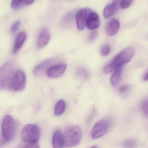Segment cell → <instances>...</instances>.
Segmentation results:
<instances>
[{"instance_id": "4316f807", "label": "cell", "mask_w": 148, "mask_h": 148, "mask_svg": "<svg viewBox=\"0 0 148 148\" xmlns=\"http://www.w3.org/2000/svg\"><path fill=\"white\" fill-rule=\"evenodd\" d=\"M97 35V32L96 31H92L89 35L88 40L91 42L94 40Z\"/></svg>"}, {"instance_id": "d6986e66", "label": "cell", "mask_w": 148, "mask_h": 148, "mask_svg": "<svg viewBox=\"0 0 148 148\" xmlns=\"http://www.w3.org/2000/svg\"><path fill=\"white\" fill-rule=\"evenodd\" d=\"M75 73L77 77L82 80H86L89 77L88 71L85 68L83 67H80L77 69Z\"/></svg>"}, {"instance_id": "d4e9b609", "label": "cell", "mask_w": 148, "mask_h": 148, "mask_svg": "<svg viewBox=\"0 0 148 148\" xmlns=\"http://www.w3.org/2000/svg\"><path fill=\"white\" fill-rule=\"evenodd\" d=\"M133 0H120V8L122 9H126L131 5Z\"/></svg>"}, {"instance_id": "7402d4cb", "label": "cell", "mask_w": 148, "mask_h": 148, "mask_svg": "<svg viewBox=\"0 0 148 148\" xmlns=\"http://www.w3.org/2000/svg\"><path fill=\"white\" fill-rule=\"evenodd\" d=\"M24 0H12L10 3L11 8L14 10L18 9L21 5H23Z\"/></svg>"}, {"instance_id": "52a82bcc", "label": "cell", "mask_w": 148, "mask_h": 148, "mask_svg": "<svg viewBox=\"0 0 148 148\" xmlns=\"http://www.w3.org/2000/svg\"><path fill=\"white\" fill-rule=\"evenodd\" d=\"M110 121L108 119H101L94 125L91 132L93 139H97L104 136L110 127Z\"/></svg>"}, {"instance_id": "4fadbf2b", "label": "cell", "mask_w": 148, "mask_h": 148, "mask_svg": "<svg viewBox=\"0 0 148 148\" xmlns=\"http://www.w3.org/2000/svg\"><path fill=\"white\" fill-rule=\"evenodd\" d=\"M100 25L98 15L95 12H90L86 21V27L90 30L96 29Z\"/></svg>"}, {"instance_id": "9c48e42d", "label": "cell", "mask_w": 148, "mask_h": 148, "mask_svg": "<svg viewBox=\"0 0 148 148\" xmlns=\"http://www.w3.org/2000/svg\"><path fill=\"white\" fill-rule=\"evenodd\" d=\"M66 65L64 63H61L52 66L47 70V75L49 78H55L60 77L66 72Z\"/></svg>"}, {"instance_id": "f546056e", "label": "cell", "mask_w": 148, "mask_h": 148, "mask_svg": "<svg viewBox=\"0 0 148 148\" xmlns=\"http://www.w3.org/2000/svg\"><path fill=\"white\" fill-rule=\"evenodd\" d=\"M34 0H24L23 5H30L34 2Z\"/></svg>"}, {"instance_id": "7a4b0ae2", "label": "cell", "mask_w": 148, "mask_h": 148, "mask_svg": "<svg viewBox=\"0 0 148 148\" xmlns=\"http://www.w3.org/2000/svg\"><path fill=\"white\" fill-rule=\"evenodd\" d=\"M82 137V129L77 125L67 128L63 135L65 147L72 148L80 143Z\"/></svg>"}, {"instance_id": "8fae6325", "label": "cell", "mask_w": 148, "mask_h": 148, "mask_svg": "<svg viewBox=\"0 0 148 148\" xmlns=\"http://www.w3.org/2000/svg\"><path fill=\"white\" fill-rule=\"evenodd\" d=\"M55 60V58H52L42 62L35 68L34 70V75L36 76H40L43 75L50 67H49V66Z\"/></svg>"}, {"instance_id": "3957f363", "label": "cell", "mask_w": 148, "mask_h": 148, "mask_svg": "<svg viewBox=\"0 0 148 148\" xmlns=\"http://www.w3.org/2000/svg\"><path fill=\"white\" fill-rule=\"evenodd\" d=\"M16 130V124L10 116L7 115L3 117L1 123V131L5 141L9 142L14 138Z\"/></svg>"}, {"instance_id": "cb8c5ba5", "label": "cell", "mask_w": 148, "mask_h": 148, "mask_svg": "<svg viewBox=\"0 0 148 148\" xmlns=\"http://www.w3.org/2000/svg\"><path fill=\"white\" fill-rule=\"evenodd\" d=\"M110 51L111 49L109 45H104L101 49V53L102 56H106L109 54Z\"/></svg>"}, {"instance_id": "5bb4252c", "label": "cell", "mask_w": 148, "mask_h": 148, "mask_svg": "<svg viewBox=\"0 0 148 148\" xmlns=\"http://www.w3.org/2000/svg\"><path fill=\"white\" fill-rule=\"evenodd\" d=\"M120 22L116 19H112L108 23L106 27L107 34L108 36L115 35L120 29Z\"/></svg>"}, {"instance_id": "44dd1931", "label": "cell", "mask_w": 148, "mask_h": 148, "mask_svg": "<svg viewBox=\"0 0 148 148\" xmlns=\"http://www.w3.org/2000/svg\"><path fill=\"white\" fill-rule=\"evenodd\" d=\"M136 143L132 139H128L124 142L123 144V148H135Z\"/></svg>"}, {"instance_id": "6da1fadb", "label": "cell", "mask_w": 148, "mask_h": 148, "mask_svg": "<svg viewBox=\"0 0 148 148\" xmlns=\"http://www.w3.org/2000/svg\"><path fill=\"white\" fill-rule=\"evenodd\" d=\"M135 51L131 47L127 48L118 54L103 69V73L109 74L114 71L124 64L129 62L134 55Z\"/></svg>"}, {"instance_id": "603a6c76", "label": "cell", "mask_w": 148, "mask_h": 148, "mask_svg": "<svg viewBox=\"0 0 148 148\" xmlns=\"http://www.w3.org/2000/svg\"><path fill=\"white\" fill-rule=\"evenodd\" d=\"M141 108L143 114L148 117V98H146L143 101Z\"/></svg>"}, {"instance_id": "277c9868", "label": "cell", "mask_w": 148, "mask_h": 148, "mask_svg": "<svg viewBox=\"0 0 148 148\" xmlns=\"http://www.w3.org/2000/svg\"><path fill=\"white\" fill-rule=\"evenodd\" d=\"M14 72V63L12 61L6 62L0 68V90L8 88L10 79Z\"/></svg>"}, {"instance_id": "83f0119b", "label": "cell", "mask_w": 148, "mask_h": 148, "mask_svg": "<svg viewBox=\"0 0 148 148\" xmlns=\"http://www.w3.org/2000/svg\"><path fill=\"white\" fill-rule=\"evenodd\" d=\"M130 87L129 85H124L122 86L121 87H120V88L119 89V92L120 93H125L127 92L128 90L129 89Z\"/></svg>"}, {"instance_id": "4dcf8cb0", "label": "cell", "mask_w": 148, "mask_h": 148, "mask_svg": "<svg viewBox=\"0 0 148 148\" xmlns=\"http://www.w3.org/2000/svg\"><path fill=\"white\" fill-rule=\"evenodd\" d=\"M143 79H144V80H145V81H148V72L146 73V75H145V76H144Z\"/></svg>"}, {"instance_id": "5b68a950", "label": "cell", "mask_w": 148, "mask_h": 148, "mask_svg": "<svg viewBox=\"0 0 148 148\" xmlns=\"http://www.w3.org/2000/svg\"><path fill=\"white\" fill-rule=\"evenodd\" d=\"M40 137V130L37 125L29 124L23 129L21 138L23 140L27 143H38Z\"/></svg>"}, {"instance_id": "30bf717a", "label": "cell", "mask_w": 148, "mask_h": 148, "mask_svg": "<svg viewBox=\"0 0 148 148\" xmlns=\"http://www.w3.org/2000/svg\"><path fill=\"white\" fill-rule=\"evenodd\" d=\"M50 40V34L49 31L46 28H43L38 35L37 46L40 48H42L47 45Z\"/></svg>"}, {"instance_id": "484cf974", "label": "cell", "mask_w": 148, "mask_h": 148, "mask_svg": "<svg viewBox=\"0 0 148 148\" xmlns=\"http://www.w3.org/2000/svg\"><path fill=\"white\" fill-rule=\"evenodd\" d=\"M21 25V21H16L13 23L10 28V30L12 33H15L19 29V27Z\"/></svg>"}, {"instance_id": "ac0fdd59", "label": "cell", "mask_w": 148, "mask_h": 148, "mask_svg": "<svg viewBox=\"0 0 148 148\" xmlns=\"http://www.w3.org/2000/svg\"><path fill=\"white\" fill-rule=\"evenodd\" d=\"M66 108V104L63 100H59L55 107V114L56 116H60L65 112Z\"/></svg>"}, {"instance_id": "1f68e13d", "label": "cell", "mask_w": 148, "mask_h": 148, "mask_svg": "<svg viewBox=\"0 0 148 148\" xmlns=\"http://www.w3.org/2000/svg\"><path fill=\"white\" fill-rule=\"evenodd\" d=\"M90 148H99V147H97V146H94V147H91Z\"/></svg>"}, {"instance_id": "f1b7e54d", "label": "cell", "mask_w": 148, "mask_h": 148, "mask_svg": "<svg viewBox=\"0 0 148 148\" xmlns=\"http://www.w3.org/2000/svg\"><path fill=\"white\" fill-rule=\"evenodd\" d=\"M23 148H40V145L38 143H28Z\"/></svg>"}, {"instance_id": "8992f818", "label": "cell", "mask_w": 148, "mask_h": 148, "mask_svg": "<svg viewBox=\"0 0 148 148\" xmlns=\"http://www.w3.org/2000/svg\"><path fill=\"white\" fill-rule=\"evenodd\" d=\"M26 84V76L21 70H16L14 72L8 88L14 91H22L25 88Z\"/></svg>"}, {"instance_id": "2e32d148", "label": "cell", "mask_w": 148, "mask_h": 148, "mask_svg": "<svg viewBox=\"0 0 148 148\" xmlns=\"http://www.w3.org/2000/svg\"><path fill=\"white\" fill-rule=\"evenodd\" d=\"M27 39V34L24 32H21L19 33L15 40L13 48V53L16 54L19 51L22 47Z\"/></svg>"}, {"instance_id": "ffe728a7", "label": "cell", "mask_w": 148, "mask_h": 148, "mask_svg": "<svg viewBox=\"0 0 148 148\" xmlns=\"http://www.w3.org/2000/svg\"><path fill=\"white\" fill-rule=\"evenodd\" d=\"M73 13H68L66 14L62 18V23L63 25L69 24L73 21Z\"/></svg>"}, {"instance_id": "ba28073f", "label": "cell", "mask_w": 148, "mask_h": 148, "mask_svg": "<svg viewBox=\"0 0 148 148\" xmlns=\"http://www.w3.org/2000/svg\"><path fill=\"white\" fill-rule=\"evenodd\" d=\"M91 10L88 8H83L78 10L76 14L75 19L77 28L83 30L86 27V21Z\"/></svg>"}, {"instance_id": "7c38bea8", "label": "cell", "mask_w": 148, "mask_h": 148, "mask_svg": "<svg viewBox=\"0 0 148 148\" xmlns=\"http://www.w3.org/2000/svg\"><path fill=\"white\" fill-rule=\"evenodd\" d=\"M120 0H114L111 4L107 5L103 10V15L106 19L113 16L120 8Z\"/></svg>"}, {"instance_id": "e0dca14e", "label": "cell", "mask_w": 148, "mask_h": 148, "mask_svg": "<svg viewBox=\"0 0 148 148\" xmlns=\"http://www.w3.org/2000/svg\"><path fill=\"white\" fill-rule=\"evenodd\" d=\"M122 67H120L114 71L110 77V82L113 86H116L119 84L121 79Z\"/></svg>"}, {"instance_id": "9a60e30c", "label": "cell", "mask_w": 148, "mask_h": 148, "mask_svg": "<svg viewBox=\"0 0 148 148\" xmlns=\"http://www.w3.org/2000/svg\"><path fill=\"white\" fill-rule=\"evenodd\" d=\"M52 144L53 148H63L65 147L63 135L60 130H57L54 134Z\"/></svg>"}]
</instances>
